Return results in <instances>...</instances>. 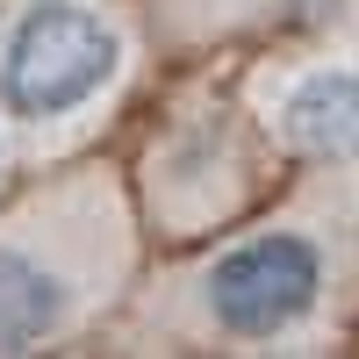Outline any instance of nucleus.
Here are the masks:
<instances>
[{"label": "nucleus", "mask_w": 359, "mask_h": 359, "mask_svg": "<svg viewBox=\"0 0 359 359\" xmlns=\"http://www.w3.org/2000/svg\"><path fill=\"white\" fill-rule=\"evenodd\" d=\"M266 123L316 165H359V65H309L294 72Z\"/></svg>", "instance_id": "nucleus-4"}, {"label": "nucleus", "mask_w": 359, "mask_h": 359, "mask_svg": "<svg viewBox=\"0 0 359 359\" xmlns=\"http://www.w3.org/2000/svg\"><path fill=\"white\" fill-rule=\"evenodd\" d=\"M79 302H86V280L57 245H43L36 230L0 237V352L50 345L79 316Z\"/></svg>", "instance_id": "nucleus-3"}, {"label": "nucleus", "mask_w": 359, "mask_h": 359, "mask_svg": "<svg viewBox=\"0 0 359 359\" xmlns=\"http://www.w3.org/2000/svg\"><path fill=\"white\" fill-rule=\"evenodd\" d=\"M331 302V259L309 230H259L201 266V323L237 345L309 331Z\"/></svg>", "instance_id": "nucleus-2"}, {"label": "nucleus", "mask_w": 359, "mask_h": 359, "mask_svg": "<svg viewBox=\"0 0 359 359\" xmlns=\"http://www.w3.org/2000/svg\"><path fill=\"white\" fill-rule=\"evenodd\" d=\"M0 165H8V144H0Z\"/></svg>", "instance_id": "nucleus-5"}, {"label": "nucleus", "mask_w": 359, "mask_h": 359, "mask_svg": "<svg viewBox=\"0 0 359 359\" xmlns=\"http://www.w3.org/2000/svg\"><path fill=\"white\" fill-rule=\"evenodd\" d=\"M130 79V36L101 0H22L0 29V108L29 130L86 123Z\"/></svg>", "instance_id": "nucleus-1"}]
</instances>
